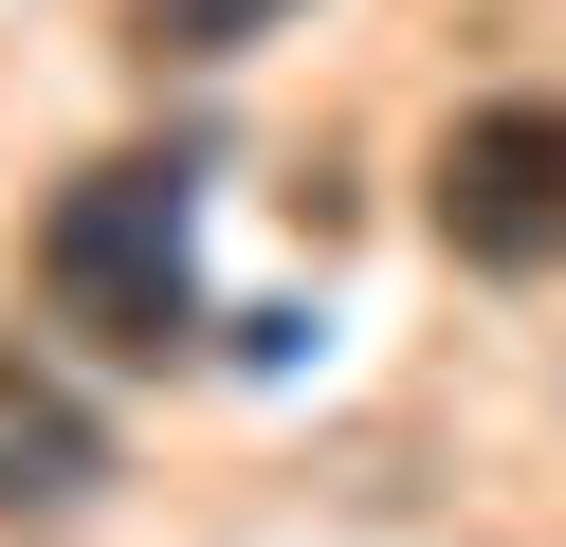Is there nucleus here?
<instances>
[{
  "label": "nucleus",
  "mask_w": 566,
  "mask_h": 547,
  "mask_svg": "<svg viewBox=\"0 0 566 547\" xmlns=\"http://www.w3.org/2000/svg\"><path fill=\"white\" fill-rule=\"evenodd\" d=\"M38 311L74 328V347L111 365H165L201 328V255H184V165H147V146H111V165H74L38 201Z\"/></svg>",
  "instance_id": "1"
},
{
  "label": "nucleus",
  "mask_w": 566,
  "mask_h": 547,
  "mask_svg": "<svg viewBox=\"0 0 566 547\" xmlns=\"http://www.w3.org/2000/svg\"><path fill=\"white\" fill-rule=\"evenodd\" d=\"M439 255L457 274H566V92H493L439 128Z\"/></svg>",
  "instance_id": "2"
},
{
  "label": "nucleus",
  "mask_w": 566,
  "mask_h": 547,
  "mask_svg": "<svg viewBox=\"0 0 566 547\" xmlns=\"http://www.w3.org/2000/svg\"><path fill=\"white\" fill-rule=\"evenodd\" d=\"M92 493H111V420L38 347H0V529H74Z\"/></svg>",
  "instance_id": "3"
},
{
  "label": "nucleus",
  "mask_w": 566,
  "mask_h": 547,
  "mask_svg": "<svg viewBox=\"0 0 566 547\" xmlns=\"http://www.w3.org/2000/svg\"><path fill=\"white\" fill-rule=\"evenodd\" d=\"M293 0H128V55H256Z\"/></svg>",
  "instance_id": "4"
}]
</instances>
